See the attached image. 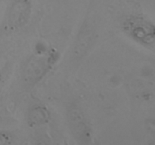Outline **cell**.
Masks as SVG:
<instances>
[{
  "instance_id": "ba28073f",
  "label": "cell",
  "mask_w": 155,
  "mask_h": 145,
  "mask_svg": "<svg viewBox=\"0 0 155 145\" xmlns=\"http://www.w3.org/2000/svg\"><path fill=\"white\" fill-rule=\"evenodd\" d=\"M2 82H3V76H2V74L0 72V87H1L2 85Z\"/></svg>"
},
{
  "instance_id": "8992f818",
  "label": "cell",
  "mask_w": 155,
  "mask_h": 145,
  "mask_svg": "<svg viewBox=\"0 0 155 145\" xmlns=\"http://www.w3.org/2000/svg\"><path fill=\"white\" fill-rule=\"evenodd\" d=\"M50 113L43 106H35L28 113V123L30 126H38L48 122Z\"/></svg>"
},
{
  "instance_id": "3957f363",
  "label": "cell",
  "mask_w": 155,
  "mask_h": 145,
  "mask_svg": "<svg viewBox=\"0 0 155 145\" xmlns=\"http://www.w3.org/2000/svg\"><path fill=\"white\" fill-rule=\"evenodd\" d=\"M67 119L68 126L76 140L81 144L91 143L92 128L82 109L76 104L71 105L67 112Z\"/></svg>"
},
{
  "instance_id": "5b68a950",
  "label": "cell",
  "mask_w": 155,
  "mask_h": 145,
  "mask_svg": "<svg viewBox=\"0 0 155 145\" xmlns=\"http://www.w3.org/2000/svg\"><path fill=\"white\" fill-rule=\"evenodd\" d=\"M95 36V30L91 21H86L82 26L77 37L74 47V56L76 59L84 57L92 45H93Z\"/></svg>"
},
{
  "instance_id": "6da1fadb",
  "label": "cell",
  "mask_w": 155,
  "mask_h": 145,
  "mask_svg": "<svg viewBox=\"0 0 155 145\" xmlns=\"http://www.w3.org/2000/svg\"><path fill=\"white\" fill-rule=\"evenodd\" d=\"M58 58V54L54 49L33 54L23 68L22 78L24 82L30 85L36 84L51 70Z\"/></svg>"
},
{
  "instance_id": "52a82bcc",
  "label": "cell",
  "mask_w": 155,
  "mask_h": 145,
  "mask_svg": "<svg viewBox=\"0 0 155 145\" xmlns=\"http://www.w3.org/2000/svg\"><path fill=\"white\" fill-rule=\"evenodd\" d=\"M14 137L11 133L6 131H0V145L12 144L13 143Z\"/></svg>"
},
{
  "instance_id": "277c9868",
  "label": "cell",
  "mask_w": 155,
  "mask_h": 145,
  "mask_svg": "<svg viewBox=\"0 0 155 145\" xmlns=\"http://www.w3.org/2000/svg\"><path fill=\"white\" fill-rule=\"evenodd\" d=\"M30 14L31 5L30 0H16L8 14L5 28L9 32L18 30L27 24Z\"/></svg>"
},
{
  "instance_id": "7a4b0ae2",
  "label": "cell",
  "mask_w": 155,
  "mask_h": 145,
  "mask_svg": "<svg viewBox=\"0 0 155 145\" xmlns=\"http://www.w3.org/2000/svg\"><path fill=\"white\" fill-rule=\"evenodd\" d=\"M122 28L135 41L148 48H154L155 28L151 21L142 17L129 16L123 21Z\"/></svg>"
}]
</instances>
